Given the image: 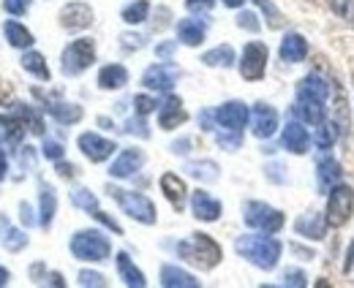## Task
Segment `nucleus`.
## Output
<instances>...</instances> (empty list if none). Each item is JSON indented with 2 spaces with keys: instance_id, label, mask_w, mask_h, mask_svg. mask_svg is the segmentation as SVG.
I'll return each instance as SVG.
<instances>
[{
  "instance_id": "nucleus-1",
  "label": "nucleus",
  "mask_w": 354,
  "mask_h": 288,
  "mask_svg": "<svg viewBox=\"0 0 354 288\" xmlns=\"http://www.w3.org/2000/svg\"><path fill=\"white\" fill-rule=\"evenodd\" d=\"M234 250L251 261L254 267L259 269H272L281 258V242L272 240V237H257V234H245V237H237Z\"/></svg>"
},
{
  "instance_id": "nucleus-2",
  "label": "nucleus",
  "mask_w": 354,
  "mask_h": 288,
  "mask_svg": "<svg viewBox=\"0 0 354 288\" xmlns=\"http://www.w3.org/2000/svg\"><path fill=\"white\" fill-rule=\"evenodd\" d=\"M177 253H180L183 261H188V264H194L199 269H213L221 261V247H218V242L213 237L202 234V231H196L188 240H183L177 245Z\"/></svg>"
},
{
  "instance_id": "nucleus-3",
  "label": "nucleus",
  "mask_w": 354,
  "mask_h": 288,
  "mask_svg": "<svg viewBox=\"0 0 354 288\" xmlns=\"http://www.w3.org/2000/svg\"><path fill=\"white\" fill-rule=\"evenodd\" d=\"M68 247H71V253H74L80 261H106L109 253H112L109 240H106L101 231H95V229L77 231V234L71 237Z\"/></svg>"
},
{
  "instance_id": "nucleus-4",
  "label": "nucleus",
  "mask_w": 354,
  "mask_h": 288,
  "mask_svg": "<svg viewBox=\"0 0 354 288\" xmlns=\"http://www.w3.org/2000/svg\"><path fill=\"white\" fill-rule=\"evenodd\" d=\"M354 212V188L352 185H333L330 188V196H327V209H324V220L327 226L338 229L344 223H349Z\"/></svg>"
},
{
  "instance_id": "nucleus-5",
  "label": "nucleus",
  "mask_w": 354,
  "mask_h": 288,
  "mask_svg": "<svg viewBox=\"0 0 354 288\" xmlns=\"http://www.w3.org/2000/svg\"><path fill=\"white\" fill-rule=\"evenodd\" d=\"M60 68L66 77H80L85 74L90 66L95 63V41L93 39H80V41H71L63 49V57H60Z\"/></svg>"
},
{
  "instance_id": "nucleus-6",
  "label": "nucleus",
  "mask_w": 354,
  "mask_h": 288,
  "mask_svg": "<svg viewBox=\"0 0 354 288\" xmlns=\"http://www.w3.org/2000/svg\"><path fill=\"white\" fill-rule=\"evenodd\" d=\"M243 220H245V226L265 231V234H275L283 229V212L265 202H248L243 209Z\"/></svg>"
},
{
  "instance_id": "nucleus-7",
  "label": "nucleus",
  "mask_w": 354,
  "mask_h": 288,
  "mask_svg": "<svg viewBox=\"0 0 354 288\" xmlns=\"http://www.w3.org/2000/svg\"><path fill=\"white\" fill-rule=\"evenodd\" d=\"M112 199L123 207V212L133 218L136 223H145V226H153L156 223V207L147 196L142 193H133V191H120V188H109Z\"/></svg>"
},
{
  "instance_id": "nucleus-8",
  "label": "nucleus",
  "mask_w": 354,
  "mask_h": 288,
  "mask_svg": "<svg viewBox=\"0 0 354 288\" xmlns=\"http://www.w3.org/2000/svg\"><path fill=\"white\" fill-rule=\"evenodd\" d=\"M265 68H267V46L262 41L245 44L243 57H240V74H243V79L257 82V79L265 77Z\"/></svg>"
},
{
  "instance_id": "nucleus-9",
  "label": "nucleus",
  "mask_w": 354,
  "mask_h": 288,
  "mask_svg": "<svg viewBox=\"0 0 354 288\" xmlns=\"http://www.w3.org/2000/svg\"><path fill=\"white\" fill-rule=\"evenodd\" d=\"M213 115H216V123L221 125L223 131H243L248 125V117H251V112L243 101H226Z\"/></svg>"
},
{
  "instance_id": "nucleus-10",
  "label": "nucleus",
  "mask_w": 354,
  "mask_h": 288,
  "mask_svg": "<svg viewBox=\"0 0 354 288\" xmlns=\"http://www.w3.org/2000/svg\"><path fill=\"white\" fill-rule=\"evenodd\" d=\"M77 144H80L82 155H85L88 161H93V164L106 161V158L118 150V144H115L112 139H104V136H98V133H82Z\"/></svg>"
},
{
  "instance_id": "nucleus-11",
  "label": "nucleus",
  "mask_w": 354,
  "mask_h": 288,
  "mask_svg": "<svg viewBox=\"0 0 354 288\" xmlns=\"http://www.w3.org/2000/svg\"><path fill=\"white\" fill-rule=\"evenodd\" d=\"M180 79V71L169 63H156L142 74V84L147 90H172Z\"/></svg>"
},
{
  "instance_id": "nucleus-12",
  "label": "nucleus",
  "mask_w": 354,
  "mask_h": 288,
  "mask_svg": "<svg viewBox=\"0 0 354 288\" xmlns=\"http://www.w3.org/2000/svg\"><path fill=\"white\" fill-rule=\"evenodd\" d=\"M60 25L66 30H71V33L85 30V28L93 25V8H90L88 3H68V6H63L60 8Z\"/></svg>"
},
{
  "instance_id": "nucleus-13",
  "label": "nucleus",
  "mask_w": 354,
  "mask_h": 288,
  "mask_svg": "<svg viewBox=\"0 0 354 288\" xmlns=\"http://www.w3.org/2000/svg\"><path fill=\"white\" fill-rule=\"evenodd\" d=\"M191 212L196 220H205V223H213L221 218V202L213 199L207 191H194L191 193Z\"/></svg>"
},
{
  "instance_id": "nucleus-14",
  "label": "nucleus",
  "mask_w": 354,
  "mask_h": 288,
  "mask_svg": "<svg viewBox=\"0 0 354 288\" xmlns=\"http://www.w3.org/2000/svg\"><path fill=\"white\" fill-rule=\"evenodd\" d=\"M251 123H254V136L257 139H270L275 131H278V112L267 104H257L254 112H251Z\"/></svg>"
},
{
  "instance_id": "nucleus-15",
  "label": "nucleus",
  "mask_w": 354,
  "mask_h": 288,
  "mask_svg": "<svg viewBox=\"0 0 354 288\" xmlns=\"http://www.w3.org/2000/svg\"><path fill=\"white\" fill-rule=\"evenodd\" d=\"M145 164V153L142 150H136V147H129V150H123L120 155H118V161L109 166V174L115 177V180H123V177H133L139 169Z\"/></svg>"
},
{
  "instance_id": "nucleus-16",
  "label": "nucleus",
  "mask_w": 354,
  "mask_h": 288,
  "mask_svg": "<svg viewBox=\"0 0 354 288\" xmlns=\"http://www.w3.org/2000/svg\"><path fill=\"white\" fill-rule=\"evenodd\" d=\"M188 120V112L183 106V101L177 95H169L164 104H161V112H158V125L164 131H175L177 125H183Z\"/></svg>"
},
{
  "instance_id": "nucleus-17",
  "label": "nucleus",
  "mask_w": 354,
  "mask_h": 288,
  "mask_svg": "<svg viewBox=\"0 0 354 288\" xmlns=\"http://www.w3.org/2000/svg\"><path fill=\"white\" fill-rule=\"evenodd\" d=\"M281 142H283V147H286L289 153H295V155H306L310 147V136H308V131L303 128V123L286 125L283 133H281Z\"/></svg>"
},
{
  "instance_id": "nucleus-18",
  "label": "nucleus",
  "mask_w": 354,
  "mask_h": 288,
  "mask_svg": "<svg viewBox=\"0 0 354 288\" xmlns=\"http://www.w3.org/2000/svg\"><path fill=\"white\" fill-rule=\"evenodd\" d=\"M327 95H330V84L322 74H308L303 82L297 84V98H308V101L324 104Z\"/></svg>"
},
{
  "instance_id": "nucleus-19",
  "label": "nucleus",
  "mask_w": 354,
  "mask_h": 288,
  "mask_svg": "<svg viewBox=\"0 0 354 288\" xmlns=\"http://www.w3.org/2000/svg\"><path fill=\"white\" fill-rule=\"evenodd\" d=\"M278 55H281L283 63H300V60H306V55H308V41H306L300 33H286L283 41H281Z\"/></svg>"
},
{
  "instance_id": "nucleus-20",
  "label": "nucleus",
  "mask_w": 354,
  "mask_h": 288,
  "mask_svg": "<svg viewBox=\"0 0 354 288\" xmlns=\"http://www.w3.org/2000/svg\"><path fill=\"white\" fill-rule=\"evenodd\" d=\"M25 125L14 120L11 115H0V150H11L25 139Z\"/></svg>"
},
{
  "instance_id": "nucleus-21",
  "label": "nucleus",
  "mask_w": 354,
  "mask_h": 288,
  "mask_svg": "<svg viewBox=\"0 0 354 288\" xmlns=\"http://www.w3.org/2000/svg\"><path fill=\"white\" fill-rule=\"evenodd\" d=\"M161 286H167V288H196L199 286V280H196L191 272H185V269L175 267V264H164V267H161Z\"/></svg>"
},
{
  "instance_id": "nucleus-22",
  "label": "nucleus",
  "mask_w": 354,
  "mask_h": 288,
  "mask_svg": "<svg viewBox=\"0 0 354 288\" xmlns=\"http://www.w3.org/2000/svg\"><path fill=\"white\" fill-rule=\"evenodd\" d=\"M207 36V25L202 19H183L177 25V41H183L185 46H199Z\"/></svg>"
},
{
  "instance_id": "nucleus-23",
  "label": "nucleus",
  "mask_w": 354,
  "mask_h": 288,
  "mask_svg": "<svg viewBox=\"0 0 354 288\" xmlns=\"http://www.w3.org/2000/svg\"><path fill=\"white\" fill-rule=\"evenodd\" d=\"M44 109L57 120V123H63V125L80 123L82 115H85L82 106H77V104H66V101H46Z\"/></svg>"
},
{
  "instance_id": "nucleus-24",
  "label": "nucleus",
  "mask_w": 354,
  "mask_h": 288,
  "mask_svg": "<svg viewBox=\"0 0 354 288\" xmlns=\"http://www.w3.org/2000/svg\"><path fill=\"white\" fill-rule=\"evenodd\" d=\"M0 245L6 247L8 253H17V250H22L28 245V234L19 231L17 226H11L6 215H0Z\"/></svg>"
},
{
  "instance_id": "nucleus-25",
  "label": "nucleus",
  "mask_w": 354,
  "mask_h": 288,
  "mask_svg": "<svg viewBox=\"0 0 354 288\" xmlns=\"http://www.w3.org/2000/svg\"><path fill=\"white\" fill-rule=\"evenodd\" d=\"M161 191H164V196L169 199V204L175 207V209H183L185 204V193H188V188H185V182L172 174V171H167L164 177H161Z\"/></svg>"
},
{
  "instance_id": "nucleus-26",
  "label": "nucleus",
  "mask_w": 354,
  "mask_h": 288,
  "mask_svg": "<svg viewBox=\"0 0 354 288\" xmlns=\"http://www.w3.org/2000/svg\"><path fill=\"white\" fill-rule=\"evenodd\" d=\"M292 115L300 117V123L319 125L322 120H324V104L308 101V98H297V104L292 106Z\"/></svg>"
},
{
  "instance_id": "nucleus-27",
  "label": "nucleus",
  "mask_w": 354,
  "mask_h": 288,
  "mask_svg": "<svg viewBox=\"0 0 354 288\" xmlns=\"http://www.w3.org/2000/svg\"><path fill=\"white\" fill-rule=\"evenodd\" d=\"M11 117L19 120L25 128H30L33 133H44V120L39 117V112H36L33 106L22 104V101H14V104H11Z\"/></svg>"
},
{
  "instance_id": "nucleus-28",
  "label": "nucleus",
  "mask_w": 354,
  "mask_h": 288,
  "mask_svg": "<svg viewBox=\"0 0 354 288\" xmlns=\"http://www.w3.org/2000/svg\"><path fill=\"white\" fill-rule=\"evenodd\" d=\"M316 180H319V188L322 191H330L333 185H338L344 180V169H341V164L335 158H324V161H319Z\"/></svg>"
},
{
  "instance_id": "nucleus-29",
  "label": "nucleus",
  "mask_w": 354,
  "mask_h": 288,
  "mask_svg": "<svg viewBox=\"0 0 354 288\" xmlns=\"http://www.w3.org/2000/svg\"><path fill=\"white\" fill-rule=\"evenodd\" d=\"M126 82H129V71L123 66H118V63L104 66L98 71V87L101 90H120V87H126Z\"/></svg>"
},
{
  "instance_id": "nucleus-30",
  "label": "nucleus",
  "mask_w": 354,
  "mask_h": 288,
  "mask_svg": "<svg viewBox=\"0 0 354 288\" xmlns=\"http://www.w3.org/2000/svg\"><path fill=\"white\" fill-rule=\"evenodd\" d=\"M118 272H120L123 283H126V286H131V288H142L145 283H147V280H145V275H142V269L133 264L129 253H118Z\"/></svg>"
},
{
  "instance_id": "nucleus-31",
  "label": "nucleus",
  "mask_w": 354,
  "mask_h": 288,
  "mask_svg": "<svg viewBox=\"0 0 354 288\" xmlns=\"http://www.w3.org/2000/svg\"><path fill=\"white\" fill-rule=\"evenodd\" d=\"M3 33H6V41L11 44V46H17V49H28V46H33V33H30L25 25L14 22V19H6Z\"/></svg>"
},
{
  "instance_id": "nucleus-32",
  "label": "nucleus",
  "mask_w": 354,
  "mask_h": 288,
  "mask_svg": "<svg viewBox=\"0 0 354 288\" xmlns=\"http://www.w3.org/2000/svg\"><path fill=\"white\" fill-rule=\"evenodd\" d=\"M55 209H57V196H55V191L41 182V193H39V223L49 229L52 226V218H55Z\"/></svg>"
},
{
  "instance_id": "nucleus-33",
  "label": "nucleus",
  "mask_w": 354,
  "mask_h": 288,
  "mask_svg": "<svg viewBox=\"0 0 354 288\" xmlns=\"http://www.w3.org/2000/svg\"><path fill=\"white\" fill-rule=\"evenodd\" d=\"M202 63L205 66H213V68H232L234 66V49L229 44H221V46L205 52L202 55Z\"/></svg>"
},
{
  "instance_id": "nucleus-34",
  "label": "nucleus",
  "mask_w": 354,
  "mask_h": 288,
  "mask_svg": "<svg viewBox=\"0 0 354 288\" xmlns=\"http://www.w3.org/2000/svg\"><path fill=\"white\" fill-rule=\"evenodd\" d=\"M324 229H327V220L322 215H306V218L297 220V234H303L308 240H322Z\"/></svg>"
},
{
  "instance_id": "nucleus-35",
  "label": "nucleus",
  "mask_w": 354,
  "mask_h": 288,
  "mask_svg": "<svg viewBox=\"0 0 354 288\" xmlns=\"http://www.w3.org/2000/svg\"><path fill=\"white\" fill-rule=\"evenodd\" d=\"M19 63H22V68H25L28 74H33V77H39V79H44V82L49 79V68H46V60L41 52H33V49H30V52L22 55Z\"/></svg>"
},
{
  "instance_id": "nucleus-36",
  "label": "nucleus",
  "mask_w": 354,
  "mask_h": 288,
  "mask_svg": "<svg viewBox=\"0 0 354 288\" xmlns=\"http://www.w3.org/2000/svg\"><path fill=\"white\" fill-rule=\"evenodd\" d=\"M185 171L191 177L202 180V182H216L218 180V164H213V161H191L185 166Z\"/></svg>"
},
{
  "instance_id": "nucleus-37",
  "label": "nucleus",
  "mask_w": 354,
  "mask_h": 288,
  "mask_svg": "<svg viewBox=\"0 0 354 288\" xmlns=\"http://www.w3.org/2000/svg\"><path fill=\"white\" fill-rule=\"evenodd\" d=\"M147 14H150V3H147V0H133V3H129V6L123 8V22L139 25V22L147 19Z\"/></svg>"
},
{
  "instance_id": "nucleus-38",
  "label": "nucleus",
  "mask_w": 354,
  "mask_h": 288,
  "mask_svg": "<svg viewBox=\"0 0 354 288\" xmlns=\"http://www.w3.org/2000/svg\"><path fill=\"white\" fill-rule=\"evenodd\" d=\"M335 139H338V128L333 123H319V131H316V144H319V150H330L333 144H335Z\"/></svg>"
},
{
  "instance_id": "nucleus-39",
  "label": "nucleus",
  "mask_w": 354,
  "mask_h": 288,
  "mask_svg": "<svg viewBox=\"0 0 354 288\" xmlns=\"http://www.w3.org/2000/svg\"><path fill=\"white\" fill-rule=\"evenodd\" d=\"M71 202H74V207L88 209V212L98 209V199H95V193H90L88 188H74L71 191Z\"/></svg>"
},
{
  "instance_id": "nucleus-40",
  "label": "nucleus",
  "mask_w": 354,
  "mask_h": 288,
  "mask_svg": "<svg viewBox=\"0 0 354 288\" xmlns=\"http://www.w3.org/2000/svg\"><path fill=\"white\" fill-rule=\"evenodd\" d=\"M254 3H257V6H259V8L265 11V17H267V22H270V28H278V25L283 22V19H281V11H278V8H275V6L270 3V0H254Z\"/></svg>"
},
{
  "instance_id": "nucleus-41",
  "label": "nucleus",
  "mask_w": 354,
  "mask_h": 288,
  "mask_svg": "<svg viewBox=\"0 0 354 288\" xmlns=\"http://www.w3.org/2000/svg\"><path fill=\"white\" fill-rule=\"evenodd\" d=\"M123 131H129V133H133V136H142V139H147V136H150V128H147V123H145V117H142V115L131 117Z\"/></svg>"
},
{
  "instance_id": "nucleus-42",
  "label": "nucleus",
  "mask_w": 354,
  "mask_h": 288,
  "mask_svg": "<svg viewBox=\"0 0 354 288\" xmlns=\"http://www.w3.org/2000/svg\"><path fill=\"white\" fill-rule=\"evenodd\" d=\"M330 6H333V11H335L338 17L354 22V0H330Z\"/></svg>"
},
{
  "instance_id": "nucleus-43",
  "label": "nucleus",
  "mask_w": 354,
  "mask_h": 288,
  "mask_svg": "<svg viewBox=\"0 0 354 288\" xmlns=\"http://www.w3.org/2000/svg\"><path fill=\"white\" fill-rule=\"evenodd\" d=\"M133 104H136V115H142V117H145V115H150L156 106H161V104H158L156 98H150V95H136V98H133Z\"/></svg>"
},
{
  "instance_id": "nucleus-44",
  "label": "nucleus",
  "mask_w": 354,
  "mask_h": 288,
  "mask_svg": "<svg viewBox=\"0 0 354 288\" xmlns=\"http://www.w3.org/2000/svg\"><path fill=\"white\" fill-rule=\"evenodd\" d=\"M63 144L60 142H55V139H44V158H49V161H60L63 158Z\"/></svg>"
},
{
  "instance_id": "nucleus-45",
  "label": "nucleus",
  "mask_w": 354,
  "mask_h": 288,
  "mask_svg": "<svg viewBox=\"0 0 354 288\" xmlns=\"http://www.w3.org/2000/svg\"><path fill=\"white\" fill-rule=\"evenodd\" d=\"M28 6H30V0H3V8L11 17H22L28 11Z\"/></svg>"
},
{
  "instance_id": "nucleus-46",
  "label": "nucleus",
  "mask_w": 354,
  "mask_h": 288,
  "mask_svg": "<svg viewBox=\"0 0 354 288\" xmlns=\"http://www.w3.org/2000/svg\"><path fill=\"white\" fill-rule=\"evenodd\" d=\"M80 286H106V278H104V275H98V272H88V269H85V272H80Z\"/></svg>"
},
{
  "instance_id": "nucleus-47",
  "label": "nucleus",
  "mask_w": 354,
  "mask_h": 288,
  "mask_svg": "<svg viewBox=\"0 0 354 288\" xmlns=\"http://www.w3.org/2000/svg\"><path fill=\"white\" fill-rule=\"evenodd\" d=\"M218 144L226 147V150H237V147H240V131H226V133H218Z\"/></svg>"
},
{
  "instance_id": "nucleus-48",
  "label": "nucleus",
  "mask_w": 354,
  "mask_h": 288,
  "mask_svg": "<svg viewBox=\"0 0 354 288\" xmlns=\"http://www.w3.org/2000/svg\"><path fill=\"white\" fill-rule=\"evenodd\" d=\"M257 19H259L257 14L243 11V14L237 17V25H240V28H245V30H251V33H257V30H259V22H257Z\"/></svg>"
},
{
  "instance_id": "nucleus-49",
  "label": "nucleus",
  "mask_w": 354,
  "mask_h": 288,
  "mask_svg": "<svg viewBox=\"0 0 354 288\" xmlns=\"http://www.w3.org/2000/svg\"><path fill=\"white\" fill-rule=\"evenodd\" d=\"M93 218H95V220H101L106 229H112V231H118V234L123 231V229H120V223H118V220H112V218H109L106 212H101V209H93Z\"/></svg>"
},
{
  "instance_id": "nucleus-50",
  "label": "nucleus",
  "mask_w": 354,
  "mask_h": 288,
  "mask_svg": "<svg viewBox=\"0 0 354 288\" xmlns=\"http://www.w3.org/2000/svg\"><path fill=\"white\" fill-rule=\"evenodd\" d=\"M283 286H306V275L297 269H289L283 272Z\"/></svg>"
},
{
  "instance_id": "nucleus-51",
  "label": "nucleus",
  "mask_w": 354,
  "mask_h": 288,
  "mask_svg": "<svg viewBox=\"0 0 354 288\" xmlns=\"http://www.w3.org/2000/svg\"><path fill=\"white\" fill-rule=\"evenodd\" d=\"M216 0H185V8L188 11H210Z\"/></svg>"
},
{
  "instance_id": "nucleus-52",
  "label": "nucleus",
  "mask_w": 354,
  "mask_h": 288,
  "mask_svg": "<svg viewBox=\"0 0 354 288\" xmlns=\"http://www.w3.org/2000/svg\"><path fill=\"white\" fill-rule=\"evenodd\" d=\"M19 212H22V223H25V226H33V223H36L33 209H30V204H28V202H22V204H19Z\"/></svg>"
},
{
  "instance_id": "nucleus-53",
  "label": "nucleus",
  "mask_w": 354,
  "mask_h": 288,
  "mask_svg": "<svg viewBox=\"0 0 354 288\" xmlns=\"http://www.w3.org/2000/svg\"><path fill=\"white\" fill-rule=\"evenodd\" d=\"M142 44H145V39H142V36H133V33L123 36V49H139Z\"/></svg>"
},
{
  "instance_id": "nucleus-54",
  "label": "nucleus",
  "mask_w": 354,
  "mask_h": 288,
  "mask_svg": "<svg viewBox=\"0 0 354 288\" xmlns=\"http://www.w3.org/2000/svg\"><path fill=\"white\" fill-rule=\"evenodd\" d=\"M55 164H57V174H60V177H74V174H77V169H74L71 164H66L63 158H60V161H55Z\"/></svg>"
},
{
  "instance_id": "nucleus-55",
  "label": "nucleus",
  "mask_w": 354,
  "mask_h": 288,
  "mask_svg": "<svg viewBox=\"0 0 354 288\" xmlns=\"http://www.w3.org/2000/svg\"><path fill=\"white\" fill-rule=\"evenodd\" d=\"M156 55H158V57H172V55H175V44L172 41L158 44V46H156Z\"/></svg>"
},
{
  "instance_id": "nucleus-56",
  "label": "nucleus",
  "mask_w": 354,
  "mask_h": 288,
  "mask_svg": "<svg viewBox=\"0 0 354 288\" xmlns=\"http://www.w3.org/2000/svg\"><path fill=\"white\" fill-rule=\"evenodd\" d=\"M188 147H191V139H177L175 144H172V153L183 155V153H188Z\"/></svg>"
},
{
  "instance_id": "nucleus-57",
  "label": "nucleus",
  "mask_w": 354,
  "mask_h": 288,
  "mask_svg": "<svg viewBox=\"0 0 354 288\" xmlns=\"http://www.w3.org/2000/svg\"><path fill=\"white\" fill-rule=\"evenodd\" d=\"M6 171H8V158H6V153L0 150V180L6 177Z\"/></svg>"
},
{
  "instance_id": "nucleus-58",
  "label": "nucleus",
  "mask_w": 354,
  "mask_h": 288,
  "mask_svg": "<svg viewBox=\"0 0 354 288\" xmlns=\"http://www.w3.org/2000/svg\"><path fill=\"white\" fill-rule=\"evenodd\" d=\"M8 93H11V90H8V84L0 82V104H6V101H8Z\"/></svg>"
},
{
  "instance_id": "nucleus-59",
  "label": "nucleus",
  "mask_w": 354,
  "mask_h": 288,
  "mask_svg": "<svg viewBox=\"0 0 354 288\" xmlns=\"http://www.w3.org/2000/svg\"><path fill=\"white\" fill-rule=\"evenodd\" d=\"M8 280H11L8 269H6V267H0V286H8Z\"/></svg>"
},
{
  "instance_id": "nucleus-60",
  "label": "nucleus",
  "mask_w": 354,
  "mask_h": 288,
  "mask_svg": "<svg viewBox=\"0 0 354 288\" xmlns=\"http://www.w3.org/2000/svg\"><path fill=\"white\" fill-rule=\"evenodd\" d=\"M221 3L226 6V8H240V6L245 3V0H221Z\"/></svg>"
}]
</instances>
